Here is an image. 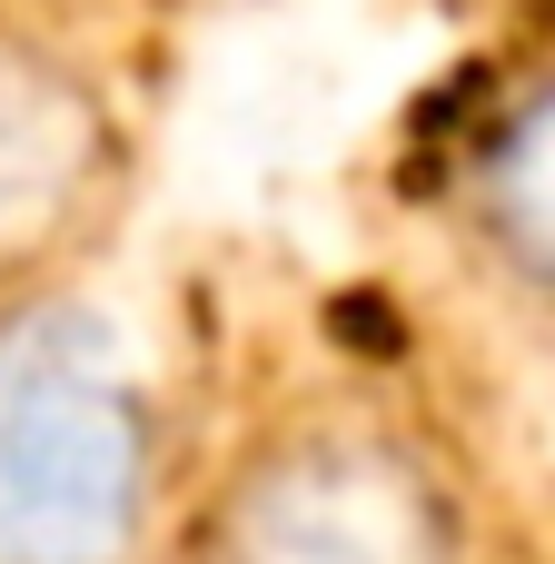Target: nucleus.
Returning a JSON list of instances; mask_svg holds the SVG:
<instances>
[{
  "label": "nucleus",
  "instance_id": "obj_1",
  "mask_svg": "<svg viewBox=\"0 0 555 564\" xmlns=\"http://www.w3.org/2000/svg\"><path fill=\"white\" fill-rule=\"evenodd\" d=\"M159 416L129 337L60 288L0 297V564H129Z\"/></svg>",
  "mask_w": 555,
  "mask_h": 564
},
{
  "label": "nucleus",
  "instance_id": "obj_2",
  "mask_svg": "<svg viewBox=\"0 0 555 564\" xmlns=\"http://www.w3.org/2000/svg\"><path fill=\"white\" fill-rule=\"evenodd\" d=\"M189 564H467V506L417 436L298 416L218 476Z\"/></svg>",
  "mask_w": 555,
  "mask_h": 564
},
{
  "label": "nucleus",
  "instance_id": "obj_3",
  "mask_svg": "<svg viewBox=\"0 0 555 564\" xmlns=\"http://www.w3.org/2000/svg\"><path fill=\"white\" fill-rule=\"evenodd\" d=\"M109 159H119V129L99 79L50 40L0 30V297H20L30 268L70 248V228L109 188Z\"/></svg>",
  "mask_w": 555,
  "mask_h": 564
},
{
  "label": "nucleus",
  "instance_id": "obj_4",
  "mask_svg": "<svg viewBox=\"0 0 555 564\" xmlns=\"http://www.w3.org/2000/svg\"><path fill=\"white\" fill-rule=\"evenodd\" d=\"M467 228L516 288L555 297V69L487 119L467 159Z\"/></svg>",
  "mask_w": 555,
  "mask_h": 564
}]
</instances>
